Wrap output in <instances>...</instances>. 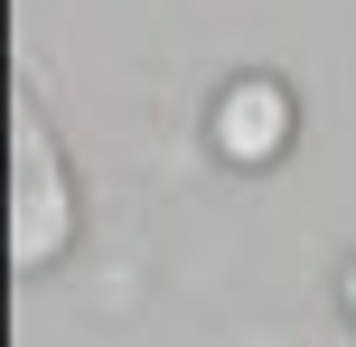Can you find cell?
Instances as JSON below:
<instances>
[{"mask_svg": "<svg viewBox=\"0 0 356 347\" xmlns=\"http://www.w3.org/2000/svg\"><path fill=\"white\" fill-rule=\"evenodd\" d=\"M10 179H19V197H10V263L19 273H47V263L75 244V188H66V169H56V141H47V122H38L29 94H19Z\"/></svg>", "mask_w": 356, "mask_h": 347, "instance_id": "6da1fadb", "label": "cell"}, {"mask_svg": "<svg viewBox=\"0 0 356 347\" xmlns=\"http://www.w3.org/2000/svg\"><path fill=\"white\" fill-rule=\"evenodd\" d=\"M282 150H291V94H282V75H234V85L216 94V160L272 169Z\"/></svg>", "mask_w": 356, "mask_h": 347, "instance_id": "7a4b0ae2", "label": "cell"}, {"mask_svg": "<svg viewBox=\"0 0 356 347\" xmlns=\"http://www.w3.org/2000/svg\"><path fill=\"white\" fill-rule=\"evenodd\" d=\"M338 300H347V319H356V263H347V273H338Z\"/></svg>", "mask_w": 356, "mask_h": 347, "instance_id": "3957f363", "label": "cell"}]
</instances>
